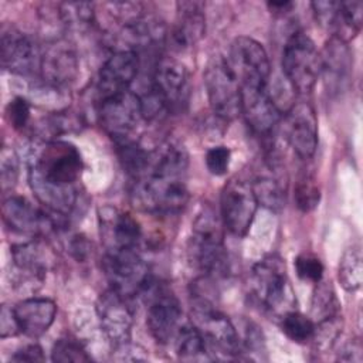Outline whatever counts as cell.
I'll list each match as a JSON object with an SVG mask.
<instances>
[{
	"instance_id": "cell-1",
	"label": "cell",
	"mask_w": 363,
	"mask_h": 363,
	"mask_svg": "<svg viewBox=\"0 0 363 363\" xmlns=\"http://www.w3.org/2000/svg\"><path fill=\"white\" fill-rule=\"evenodd\" d=\"M189 155L176 140H166L150 150L145 172L133 179L132 200L142 211L153 214L179 213L189 200Z\"/></svg>"
},
{
	"instance_id": "cell-2",
	"label": "cell",
	"mask_w": 363,
	"mask_h": 363,
	"mask_svg": "<svg viewBox=\"0 0 363 363\" xmlns=\"http://www.w3.org/2000/svg\"><path fill=\"white\" fill-rule=\"evenodd\" d=\"M221 224L208 207L203 208L193 223L191 259L203 277L211 279L225 277L230 269Z\"/></svg>"
},
{
	"instance_id": "cell-3",
	"label": "cell",
	"mask_w": 363,
	"mask_h": 363,
	"mask_svg": "<svg viewBox=\"0 0 363 363\" xmlns=\"http://www.w3.org/2000/svg\"><path fill=\"white\" fill-rule=\"evenodd\" d=\"M251 291L271 315L278 318L295 311V292L281 257L268 255L258 261L251 272Z\"/></svg>"
},
{
	"instance_id": "cell-4",
	"label": "cell",
	"mask_w": 363,
	"mask_h": 363,
	"mask_svg": "<svg viewBox=\"0 0 363 363\" xmlns=\"http://www.w3.org/2000/svg\"><path fill=\"white\" fill-rule=\"evenodd\" d=\"M82 169V157L75 145L60 139L41 142L38 147H34L28 160L30 172L61 186L75 184Z\"/></svg>"
},
{
	"instance_id": "cell-5",
	"label": "cell",
	"mask_w": 363,
	"mask_h": 363,
	"mask_svg": "<svg viewBox=\"0 0 363 363\" xmlns=\"http://www.w3.org/2000/svg\"><path fill=\"white\" fill-rule=\"evenodd\" d=\"M282 72L295 92L309 94L320 75V55L303 33H294L282 51Z\"/></svg>"
},
{
	"instance_id": "cell-6",
	"label": "cell",
	"mask_w": 363,
	"mask_h": 363,
	"mask_svg": "<svg viewBox=\"0 0 363 363\" xmlns=\"http://www.w3.org/2000/svg\"><path fill=\"white\" fill-rule=\"evenodd\" d=\"M191 305L193 325L201 332L207 346L224 356H237L241 352V340L231 320L223 315L213 302L200 294H194Z\"/></svg>"
},
{
	"instance_id": "cell-7",
	"label": "cell",
	"mask_w": 363,
	"mask_h": 363,
	"mask_svg": "<svg viewBox=\"0 0 363 363\" xmlns=\"http://www.w3.org/2000/svg\"><path fill=\"white\" fill-rule=\"evenodd\" d=\"M102 267L111 288L128 299L143 295L153 281L149 265L136 250L106 251Z\"/></svg>"
},
{
	"instance_id": "cell-8",
	"label": "cell",
	"mask_w": 363,
	"mask_h": 363,
	"mask_svg": "<svg viewBox=\"0 0 363 363\" xmlns=\"http://www.w3.org/2000/svg\"><path fill=\"white\" fill-rule=\"evenodd\" d=\"M207 98L213 112L224 121H231L241 113V88L227 60L213 57L204 71Z\"/></svg>"
},
{
	"instance_id": "cell-9",
	"label": "cell",
	"mask_w": 363,
	"mask_h": 363,
	"mask_svg": "<svg viewBox=\"0 0 363 363\" xmlns=\"http://www.w3.org/2000/svg\"><path fill=\"white\" fill-rule=\"evenodd\" d=\"M240 86H267L271 64L262 44L250 37H237L225 58Z\"/></svg>"
},
{
	"instance_id": "cell-10",
	"label": "cell",
	"mask_w": 363,
	"mask_h": 363,
	"mask_svg": "<svg viewBox=\"0 0 363 363\" xmlns=\"http://www.w3.org/2000/svg\"><path fill=\"white\" fill-rule=\"evenodd\" d=\"M143 295L147 299L146 325L152 337L162 345L173 339L179 330L182 306L177 296L166 286L153 281Z\"/></svg>"
},
{
	"instance_id": "cell-11",
	"label": "cell",
	"mask_w": 363,
	"mask_h": 363,
	"mask_svg": "<svg viewBox=\"0 0 363 363\" xmlns=\"http://www.w3.org/2000/svg\"><path fill=\"white\" fill-rule=\"evenodd\" d=\"M258 208L250 182L231 179L225 183L220 199L221 223L231 234L242 237L248 233Z\"/></svg>"
},
{
	"instance_id": "cell-12",
	"label": "cell",
	"mask_w": 363,
	"mask_h": 363,
	"mask_svg": "<svg viewBox=\"0 0 363 363\" xmlns=\"http://www.w3.org/2000/svg\"><path fill=\"white\" fill-rule=\"evenodd\" d=\"M98 113L102 128L113 140L129 138L143 119L140 99L130 89L101 99Z\"/></svg>"
},
{
	"instance_id": "cell-13",
	"label": "cell",
	"mask_w": 363,
	"mask_h": 363,
	"mask_svg": "<svg viewBox=\"0 0 363 363\" xmlns=\"http://www.w3.org/2000/svg\"><path fill=\"white\" fill-rule=\"evenodd\" d=\"M149 84L164 101L169 111H179L189 101V71L182 61L173 57H162L157 60Z\"/></svg>"
},
{
	"instance_id": "cell-14",
	"label": "cell",
	"mask_w": 363,
	"mask_h": 363,
	"mask_svg": "<svg viewBox=\"0 0 363 363\" xmlns=\"http://www.w3.org/2000/svg\"><path fill=\"white\" fill-rule=\"evenodd\" d=\"M0 48L4 69L17 75L40 72L43 50L30 35L14 27H3Z\"/></svg>"
},
{
	"instance_id": "cell-15",
	"label": "cell",
	"mask_w": 363,
	"mask_h": 363,
	"mask_svg": "<svg viewBox=\"0 0 363 363\" xmlns=\"http://www.w3.org/2000/svg\"><path fill=\"white\" fill-rule=\"evenodd\" d=\"M98 218L101 238L106 251L136 250L142 238V228L130 213L105 206L99 208Z\"/></svg>"
},
{
	"instance_id": "cell-16",
	"label": "cell",
	"mask_w": 363,
	"mask_h": 363,
	"mask_svg": "<svg viewBox=\"0 0 363 363\" xmlns=\"http://www.w3.org/2000/svg\"><path fill=\"white\" fill-rule=\"evenodd\" d=\"M241 113L248 128L258 136H271L281 119V111L267 86H240Z\"/></svg>"
},
{
	"instance_id": "cell-17",
	"label": "cell",
	"mask_w": 363,
	"mask_h": 363,
	"mask_svg": "<svg viewBox=\"0 0 363 363\" xmlns=\"http://www.w3.org/2000/svg\"><path fill=\"white\" fill-rule=\"evenodd\" d=\"M128 301V298L109 288L99 295L96 302V313L101 329L115 346L130 340L133 312Z\"/></svg>"
},
{
	"instance_id": "cell-18",
	"label": "cell",
	"mask_w": 363,
	"mask_h": 363,
	"mask_svg": "<svg viewBox=\"0 0 363 363\" xmlns=\"http://www.w3.org/2000/svg\"><path fill=\"white\" fill-rule=\"evenodd\" d=\"M286 140L298 157L308 160L318 146V121L309 102H294L286 111Z\"/></svg>"
},
{
	"instance_id": "cell-19",
	"label": "cell",
	"mask_w": 363,
	"mask_h": 363,
	"mask_svg": "<svg viewBox=\"0 0 363 363\" xmlns=\"http://www.w3.org/2000/svg\"><path fill=\"white\" fill-rule=\"evenodd\" d=\"M140 68L139 54L129 48L115 51L102 65L98 77L99 101L113 94L129 89Z\"/></svg>"
},
{
	"instance_id": "cell-20",
	"label": "cell",
	"mask_w": 363,
	"mask_h": 363,
	"mask_svg": "<svg viewBox=\"0 0 363 363\" xmlns=\"http://www.w3.org/2000/svg\"><path fill=\"white\" fill-rule=\"evenodd\" d=\"M320 55V74L328 92L340 94L346 91L353 75V54L347 43L330 37Z\"/></svg>"
},
{
	"instance_id": "cell-21",
	"label": "cell",
	"mask_w": 363,
	"mask_h": 363,
	"mask_svg": "<svg viewBox=\"0 0 363 363\" xmlns=\"http://www.w3.org/2000/svg\"><path fill=\"white\" fill-rule=\"evenodd\" d=\"M78 57L75 50L64 40H54L43 50L40 74L44 82L54 88L67 86L78 75Z\"/></svg>"
},
{
	"instance_id": "cell-22",
	"label": "cell",
	"mask_w": 363,
	"mask_h": 363,
	"mask_svg": "<svg viewBox=\"0 0 363 363\" xmlns=\"http://www.w3.org/2000/svg\"><path fill=\"white\" fill-rule=\"evenodd\" d=\"M1 213L7 227L18 234L37 235L58 225L45 210H38L30 200L21 196L4 199Z\"/></svg>"
},
{
	"instance_id": "cell-23",
	"label": "cell",
	"mask_w": 363,
	"mask_h": 363,
	"mask_svg": "<svg viewBox=\"0 0 363 363\" xmlns=\"http://www.w3.org/2000/svg\"><path fill=\"white\" fill-rule=\"evenodd\" d=\"M176 11L174 24L166 37L173 50L184 51L196 45L204 37V4L200 1H179Z\"/></svg>"
},
{
	"instance_id": "cell-24",
	"label": "cell",
	"mask_w": 363,
	"mask_h": 363,
	"mask_svg": "<svg viewBox=\"0 0 363 363\" xmlns=\"http://www.w3.org/2000/svg\"><path fill=\"white\" fill-rule=\"evenodd\" d=\"M250 183L258 204L271 211H279L285 206L288 187L286 174L274 153L262 162L261 169Z\"/></svg>"
},
{
	"instance_id": "cell-25",
	"label": "cell",
	"mask_w": 363,
	"mask_h": 363,
	"mask_svg": "<svg viewBox=\"0 0 363 363\" xmlns=\"http://www.w3.org/2000/svg\"><path fill=\"white\" fill-rule=\"evenodd\" d=\"M13 309L20 330L30 337L44 335L57 315V305L50 298H27L18 302Z\"/></svg>"
},
{
	"instance_id": "cell-26",
	"label": "cell",
	"mask_w": 363,
	"mask_h": 363,
	"mask_svg": "<svg viewBox=\"0 0 363 363\" xmlns=\"http://www.w3.org/2000/svg\"><path fill=\"white\" fill-rule=\"evenodd\" d=\"M14 268L24 278L41 282L52 258L50 250L40 241H26L11 247Z\"/></svg>"
},
{
	"instance_id": "cell-27",
	"label": "cell",
	"mask_w": 363,
	"mask_h": 363,
	"mask_svg": "<svg viewBox=\"0 0 363 363\" xmlns=\"http://www.w3.org/2000/svg\"><path fill=\"white\" fill-rule=\"evenodd\" d=\"M363 21L362 1H339L335 21L332 26V37H337L349 43L357 35Z\"/></svg>"
},
{
	"instance_id": "cell-28",
	"label": "cell",
	"mask_w": 363,
	"mask_h": 363,
	"mask_svg": "<svg viewBox=\"0 0 363 363\" xmlns=\"http://www.w3.org/2000/svg\"><path fill=\"white\" fill-rule=\"evenodd\" d=\"M113 142L116 146V153H118L119 162H121L122 167L125 169V172L129 176H132L133 179L140 176L149 163L150 152L143 149L130 136L115 139Z\"/></svg>"
},
{
	"instance_id": "cell-29",
	"label": "cell",
	"mask_w": 363,
	"mask_h": 363,
	"mask_svg": "<svg viewBox=\"0 0 363 363\" xmlns=\"http://www.w3.org/2000/svg\"><path fill=\"white\" fill-rule=\"evenodd\" d=\"M176 353L182 360H204L208 359L207 343L201 332L194 325L180 326L176 336Z\"/></svg>"
},
{
	"instance_id": "cell-30",
	"label": "cell",
	"mask_w": 363,
	"mask_h": 363,
	"mask_svg": "<svg viewBox=\"0 0 363 363\" xmlns=\"http://www.w3.org/2000/svg\"><path fill=\"white\" fill-rule=\"evenodd\" d=\"M362 250L360 245H352L347 248L337 268V279L347 292H354L360 288L363 281V265H362Z\"/></svg>"
},
{
	"instance_id": "cell-31",
	"label": "cell",
	"mask_w": 363,
	"mask_h": 363,
	"mask_svg": "<svg viewBox=\"0 0 363 363\" xmlns=\"http://www.w3.org/2000/svg\"><path fill=\"white\" fill-rule=\"evenodd\" d=\"M316 289L312 296V316L313 322L318 323L320 320L339 316L340 303L335 295V291L329 282L319 281L316 284Z\"/></svg>"
},
{
	"instance_id": "cell-32",
	"label": "cell",
	"mask_w": 363,
	"mask_h": 363,
	"mask_svg": "<svg viewBox=\"0 0 363 363\" xmlns=\"http://www.w3.org/2000/svg\"><path fill=\"white\" fill-rule=\"evenodd\" d=\"M281 319V328L282 332L295 343H306L312 340L313 333H315V322L298 312V311H291L285 313Z\"/></svg>"
},
{
	"instance_id": "cell-33",
	"label": "cell",
	"mask_w": 363,
	"mask_h": 363,
	"mask_svg": "<svg viewBox=\"0 0 363 363\" xmlns=\"http://www.w3.org/2000/svg\"><path fill=\"white\" fill-rule=\"evenodd\" d=\"M64 27L81 28L92 26L95 20V7L92 3H60L57 4Z\"/></svg>"
},
{
	"instance_id": "cell-34",
	"label": "cell",
	"mask_w": 363,
	"mask_h": 363,
	"mask_svg": "<svg viewBox=\"0 0 363 363\" xmlns=\"http://www.w3.org/2000/svg\"><path fill=\"white\" fill-rule=\"evenodd\" d=\"M294 199L296 207L303 213H309L318 206L320 200V190L312 174L305 172L298 177L294 189Z\"/></svg>"
},
{
	"instance_id": "cell-35",
	"label": "cell",
	"mask_w": 363,
	"mask_h": 363,
	"mask_svg": "<svg viewBox=\"0 0 363 363\" xmlns=\"http://www.w3.org/2000/svg\"><path fill=\"white\" fill-rule=\"evenodd\" d=\"M51 360L60 363H81L89 362L91 356L86 353L85 347L72 337H61L58 339L51 350Z\"/></svg>"
},
{
	"instance_id": "cell-36",
	"label": "cell",
	"mask_w": 363,
	"mask_h": 363,
	"mask_svg": "<svg viewBox=\"0 0 363 363\" xmlns=\"http://www.w3.org/2000/svg\"><path fill=\"white\" fill-rule=\"evenodd\" d=\"M295 271L302 281L318 284L323 277V264L312 254H301L295 259Z\"/></svg>"
},
{
	"instance_id": "cell-37",
	"label": "cell",
	"mask_w": 363,
	"mask_h": 363,
	"mask_svg": "<svg viewBox=\"0 0 363 363\" xmlns=\"http://www.w3.org/2000/svg\"><path fill=\"white\" fill-rule=\"evenodd\" d=\"M18 177V156L11 149L4 146L0 155V179L3 190L11 189Z\"/></svg>"
},
{
	"instance_id": "cell-38",
	"label": "cell",
	"mask_w": 363,
	"mask_h": 363,
	"mask_svg": "<svg viewBox=\"0 0 363 363\" xmlns=\"http://www.w3.org/2000/svg\"><path fill=\"white\" fill-rule=\"evenodd\" d=\"M30 113H31L30 104L23 96H16L7 104V108H6L7 121L17 130L24 129L27 126L30 121Z\"/></svg>"
},
{
	"instance_id": "cell-39",
	"label": "cell",
	"mask_w": 363,
	"mask_h": 363,
	"mask_svg": "<svg viewBox=\"0 0 363 363\" xmlns=\"http://www.w3.org/2000/svg\"><path fill=\"white\" fill-rule=\"evenodd\" d=\"M231 152L227 146L218 145L213 146L206 153V166L207 170L214 176H223L230 167Z\"/></svg>"
},
{
	"instance_id": "cell-40",
	"label": "cell",
	"mask_w": 363,
	"mask_h": 363,
	"mask_svg": "<svg viewBox=\"0 0 363 363\" xmlns=\"http://www.w3.org/2000/svg\"><path fill=\"white\" fill-rule=\"evenodd\" d=\"M337 4L339 1H332V0H326V1H313L312 10L315 14L316 21L328 31L332 30L333 21H335V16L337 11Z\"/></svg>"
},
{
	"instance_id": "cell-41",
	"label": "cell",
	"mask_w": 363,
	"mask_h": 363,
	"mask_svg": "<svg viewBox=\"0 0 363 363\" xmlns=\"http://www.w3.org/2000/svg\"><path fill=\"white\" fill-rule=\"evenodd\" d=\"M20 330L16 313L13 308H9L7 305L1 306V313H0V337H11L16 336Z\"/></svg>"
},
{
	"instance_id": "cell-42",
	"label": "cell",
	"mask_w": 363,
	"mask_h": 363,
	"mask_svg": "<svg viewBox=\"0 0 363 363\" xmlns=\"http://www.w3.org/2000/svg\"><path fill=\"white\" fill-rule=\"evenodd\" d=\"M143 349L138 345H133L129 342H125V343H121V345H116L115 346V353L118 356H115L116 360H132V362H138V360H146L147 356L143 354Z\"/></svg>"
},
{
	"instance_id": "cell-43",
	"label": "cell",
	"mask_w": 363,
	"mask_h": 363,
	"mask_svg": "<svg viewBox=\"0 0 363 363\" xmlns=\"http://www.w3.org/2000/svg\"><path fill=\"white\" fill-rule=\"evenodd\" d=\"M10 360H13V362H43L44 360L43 349L35 343L26 345L21 349H18L10 357Z\"/></svg>"
},
{
	"instance_id": "cell-44",
	"label": "cell",
	"mask_w": 363,
	"mask_h": 363,
	"mask_svg": "<svg viewBox=\"0 0 363 363\" xmlns=\"http://www.w3.org/2000/svg\"><path fill=\"white\" fill-rule=\"evenodd\" d=\"M363 347H362V342L359 339H353L349 343H346L342 350L339 352L337 360L342 362H362L363 359Z\"/></svg>"
},
{
	"instance_id": "cell-45",
	"label": "cell",
	"mask_w": 363,
	"mask_h": 363,
	"mask_svg": "<svg viewBox=\"0 0 363 363\" xmlns=\"http://www.w3.org/2000/svg\"><path fill=\"white\" fill-rule=\"evenodd\" d=\"M89 250H91V244L82 235H74L72 240L69 241V252L78 261H84L89 255Z\"/></svg>"
},
{
	"instance_id": "cell-46",
	"label": "cell",
	"mask_w": 363,
	"mask_h": 363,
	"mask_svg": "<svg viewBox=\"0 0 363 363\" xmlns=\"http://www.w3.org/2000/svg\"><path fill=\"white\" fill-rule=\"evenodd\" d=\"M268 7L274 13L285 14V13H288L294 7V3L292 1H282V0L281 1H269Z\"/></svg>"
}]
</instances>
